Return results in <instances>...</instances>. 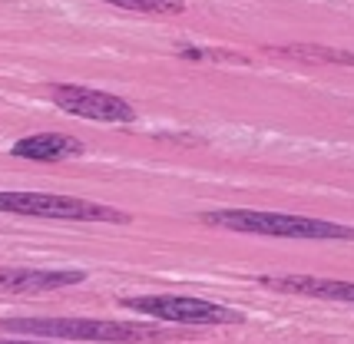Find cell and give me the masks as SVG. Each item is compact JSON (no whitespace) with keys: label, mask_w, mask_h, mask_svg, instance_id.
Here are the masks:
<instances>
[{"label":"cell","mask_w":354,"mask_h":344,"mask_svg":"<svg viewBox=\"0 0 354 344\" xmlns=\"http://www.w3.org/2000/svg\"><path fill=\"white\" fill-rule=\"evenodd\" d=\"M199 222L216 225V229H229V232L278 235V238H341V242L354 238L351 225L285 216V212H255V209H212V212H199Z\"/></svg>","instance_id":"cell-1"},{"label":"cell","mask_w":354,"mask_h":344,"mask_svg":"<svg viewBox=\"0 0 354 344\" xmlns=\"http://www.w3.org/2000/svg\"><path fill=\"white\" fill-rule=\"evenodd\" d=\"M0 331L27 338H63V341H159L162 334L126 321L96 318H0Z\"/></svg>","instance_id":"cell-2"},{"label":"cell","mask_w":354,"mask_h":344,"mask_svg":"<svg viewBox=\"0 0 354 344\" xmlns=\"http://www.w3.org/2000/svg\"><path fill=\"white\" fill-rule=\"evenodd\" d=\"M0 212L63 222H116V225L129 222V216L113 205L73 199V195H53V192H0Z\"/></svg>","instance_id":"cell-3"},{"label":"cell","mask_w":354,"mask_h":344,"mask_svg":"<svg viewBox=\"0 0 354 344\" xmlns=\"http://www.w3.org/2000/svg\"><path fill=\"white\" fill-rule=\"evenodd\" d=\"M120 305L129 312L149 314L159 321H172V325H192V328H218V325H242L245 314L218 305V301H205V298H183V295H133L120 298Z\"/></svg>","instance_id":"cell-4"},{"label":"cell","mask_w":354,"mask_h":344,"mask_svg":"<svg viewBox=\"0 0 354 344\" xmlns=\"http://www.w3.org/2000/svg\"><path fill=\"white\" fill-rule=\"evenodd\" d=\"M53 103L60 110L93 120V123H133L136 110L133 103H126L123 96L116 93H103V90H93V86H73V83H57L53 90Z\"/></svg>","instance_id":"cell-5"},{"label":"cell","mask_w":354,"mask_h":344,"mask_svg":"<svg viewBox=\"0 0 354 344\" xmlns=\"http://www.w3.org/2000/svg\"><path fill=\"white\" fill-rule=\"evenodd\" d=\"M86 271L66 268V271H46V268H0V292L10 295H37V292H57L66 285H83Z\"/></svg>","instance_id":"cell-6"},{"label":"cell","mask_w":354,"mask_h":344,"mask_svg":"<svg viewBox=\"0 0 354 344\" xmlns=\"http://www.w3.org/2000/svg\"><path fill=\"white\" fill-rule=\"evenodd\" d=\"M10 153L17 159H33V162H66V159L83 156L86 146L77 136H66V133H37V136L14 142Z\"/></svg>","instance_id":"cell-7"},{"label":"cell","mask_w":354,"mask_h":344,"mask_svg":"<svg viewBox=\"0 0 354 344\" xmlns=\"http://www.w3.org/2000/svg\"><path fill=\"white\" fill-rule=\"evenodd\" d=\"M259 285L275 288V292H292V295L311 298H335V301H354L351 282H335V278H315V275H259Z\"/></svg>","instance_id":"cell-8"},{"label":"cell","mask_w":354,"mask_h":344,"mask_svg":"<svg viewBox=\"0 0 354 344\" xmlns=\"http://www.w3.org/2000/svg\"><path fill=\"white\" fill-rule=\"evenodd\" d=\"M113 3L133 14H183L185 10V3L179 0H113Z\"/></svg>","instance_id":"cell-9"},{"label":"cell","mask_w":354,"mask_h":344,"mask_svg":"<svg viewBox=\"0 0 354 344\" xmlns=\"http://www.w3.org/2000/svg\"><path fill=\"white\" fill-rule=\"evenodd\" d=\"M281 53H298V57H318V60L351 63V50H328V47H288Z\"/></svg>","instance_id":"cell-10"},{"label":"cell","mask_w":354,"mask_h":344,"mask_svg":"<svg viewBox=\"0 0 354 344\" xmlns=\"http://www.w3.org/2000/svg\"><path fill=\"white\" fill-rule=\"evenodd\" d=\"M176 53H179V57H189V60H229V53H218V50H199V47H179Z\"/></svg>","instance_id":"cell-11"}]
</instances>
